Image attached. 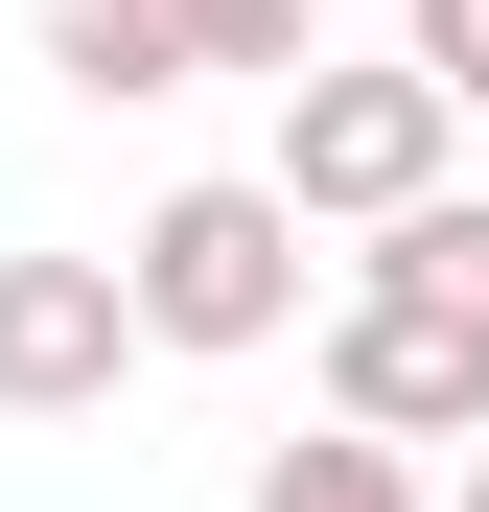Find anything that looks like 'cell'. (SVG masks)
Wrapping results in <instances>:
<instances>
[{
	"instance_id": "8",
	"label": "cell",
	"mask_w": 489,
	"mask_h": 512,
	"mask_svg": "<svg viewBox=\"0 0 489 512\" xmlns=\"http://www.w3.org/2000/svg\"><path fill=\"white\" fill-rule=\"evenodd\" d=\"M187 70H280V94H303L326 47H303V0H187Z\"/></svg>"
},
{
	"instance_id": "4",
	"label": "cell",
	"mask_w": 489,
	"mask_h": 512,
	"mask_svg": "<svg viewBox=\"0 0 489 512\" xmlns=\"http://www.w3.org/2000/svg\"><path fill=\"white\" fill-rule=\"evenodd\" d=\"M117 350H140L117 256H0V419H94Z\"/></svg>"
},
{
	"instance_id": "2",
	"label": "cell",
	"mask_w": 489,
	"mask_h": 512,
	"mask_svg": "<svg viewBox=\"0 0 489 512\" xmlns=\"http://www.w3.org/2000/svg\"><path fill=\"white\" fill-rule=\"evenodd\" d=\"M443 140H466V117L420 94V70H303L257 187H280L303 233H420V210H443Z\"/></svg>"
},
{
	"instance_id": "6",
	"label": "cell",
	"mask_w": 489,
	"mask_h": 512,
	"mask_svg": "<svg viewBox=\"0 0 489 512\" xmlns=\"http://www.w3.org/2000/svg\"><path fill=\"white\" fill-rule=\"evenodd\" d=\"M373 280H420V303H466V326H489V210H466V187H443V210H420V233H373Z\"/></svg>"
},
{
	"instance_id": "9",
	"label": "cell",
	"mask_w": 489,
	"mask_h": 512,
	"mask_svg": "<svg viewBox=\"0 0 489 512\" xmlns=\"http://www.w3.org/2000/svg\"><path fill=\"white\" fill-rule=\"evenodd\" d=\"M396 70H420L443 117H489V0H420V24H396Z\"/></svg>"
},
{
	"instance_id": "7",
	"label": "cell",
	"mask_w": 489,
	"mask_h": 512,
	"mask_svg": "<svg viewBox=\"0 0 489 512\" xmlns=\"http://www.w3.org/2000/svg\"><path fill=\"white\" fill-rule=\"evenodd\" d=\"M257 512H420V489H396V443H280Z\"/></svg>"
},
{
	"instance_id": "1",
	"label": "cell",
	"mask_w": 489,
	"mask_h": 512,
	"mask_svg": "<svg viewBox=\"0 0 489 512\" xmlns=\"http://www.w3.org/2000/svg\"><path fill=\"white\" fill-rule=\"evenodd\" d=\"M117 303H140V350H280L303 326V210L280 187H163L140 256H117Z\"/></svg>"
},
{
	"instance_id": "3",
	"label": "cell",
	"mask_w": 489,
	"mask_h": 512,
	"mask_svg": "<svg viewBox=\"0 0 489 512\" xmlns=\"http://www.w3.org/2000/svg\"><path fill=\"white\" fill-rule=\"evenodd\" d=\"M326 443H489V326L420 280H350L326 303Z\"/></svg>"
},
{
	"instance_id": "5",
	"label": "cell",
	"mask_w": 489,
	"mask_h": 512,
	"mask_svg": "<svg viewBox=\"0 0 489 512\" xmlns=\"http://www.w3.org/2000/svg\"><path fill=\"white\" fill-rule=\"evenodd\" d=\"M47 70L94 117H140V94H187V0H47Z\"/></svg>"
},
{
	"instance_id": "10",
	"label": "cell",
	"mask_w": 489,
	"mask_h": 512,
	"mask_svg": "<svg viewBox=\"0 0 489 512\" xmlns=\"http://www.w3.org/2000/svg\"><path fill=\"white\" fill-rule=\"evenodd\" d=\"M443 512H489V466H466V489H443Z\"/></svg>"
}]
</instances>
